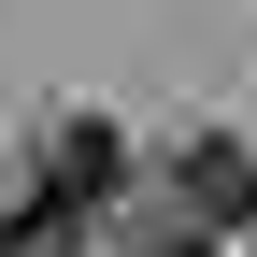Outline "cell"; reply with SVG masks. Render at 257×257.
Returning <instances> with one entry per match:
<instances>
[{"mask_svg": "<svg viewBox=\"0 0 257 257\" xmlns=\"http://www.w3.org/2000/svg\"><path fill=\"white\" fill-rule=\"evenodd\" d=\"M29 172H43V200H57V214H100L114 186H128V143H114L100 114H57V128H43V157H29Z\"/></svg>", "mask_w": 257, "mask_h": 257, "instance_id": "cell-1", "label": "cell"}, {"mask_svg": "<svg viewBox=\"0 0 257 257\" xmlns=\"http://www.w3.org/2000/svg\"><path fill=\"white\" fill-rule=\"evenodd\" d=\"M172 200H186V229H243L257 214V157L229 143V128H200V143L172 157Z\"/></svg>", "mask_w": 257, "mask_h": 257, "instance_id": "cell-2", "label": "cell"}, {"mask_svg": "<svg viewBox=\"0 0 257 257\" xmlns=\"http://www.w3.org/2000/svg\"><path fill=\"white\" fill-rule=\"evenodd\" d=\"M72 229H86V214H57V200H29L15 229H0V257H72Z\"/></svg>", "mask_w": 257, "mask_h": 257, "instance_id": "cell-3", "label": "cell"}, {"mask_svg": "<svg viewBox=\"0 0 257 257\" xmlns=\"http://www.w3.org/2000/svg\"><path fill=\"white\" fill-rule=\"evenodd\" d=\"M143 257H214V243H200V229H157V243H143Z\"/></svg>", "mask_w": 257, "mask_h": 257, "instance_id": "cell-4", "label": "cell"}]
</instances>
